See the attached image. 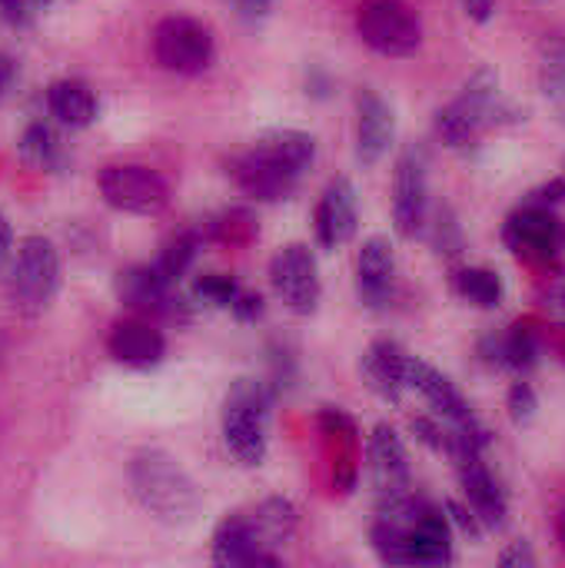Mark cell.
Masks as SVG:
<instances>
[{
  "mask_svg": "<svg viewBox=\"0 0 565 568\" xmlns=\"http://www.w3.org/2000/svg\"><path fill=\"white\" fill-rule=\"evenodd\" d=\"M433 250L443 256H456L463 250V233H460V223L450 210H440L433 220Z\"/></svg>",
  "mask_w": 565,
  "mask_h": 568,
  "instance_id": "obj_32",
  "label": "cell"
},
{
  "mask_svg": "<svg viewBox=\"0 0 565 568\" xmlns=\"http://www.w3.org/2000/svg\"><path fill=\"white\" fill-rule=\"evenodd\" d=\"M446 519H450V526H456L466 539H473V542H480V536H483V523L476 519V513L470 509V506H460V503H446Z\"/></svg>",
  "mask_w": 565,
  "mask_h": 568,
  "instance_id": "obj_35",
  "label": "cell"
},
{
  "mask_svg": "<svg viewBox=\"0 0 565 568\" xmlns=\"http://www.w3.org/2000/svg\"><path fill=\"white\" fill-rule=\"evenodd\" d=\"M300 166H293L290 160H283L280 153H273L266 143L256 140V146L250 153H243L236 163H233V176H236V186L260 200V203H276V200H286L296 183H300Z\"/></svg>",
  "mask_w": 565,
  "mask_h": 568,
  "instance_id": "obj_10",
  "label": "cell"
},
{
  "mask_svg": "<svg viewBox=\"0 0 565 568\" xmlns=\"http://www.w3.org/2000/svg\"><path fill=\"white\" fill-rule=\"evenodd\" d=\"M463 10H466V17H470V20L486 23V20L496 13V0H463Z\"/></svg>",
  "mask_w": 565,
  "mask_h": 568,
  "instance_id": "obj_41",
  "label": "cell"
},
{
  "mask_svg": "<svg viewBox=\"0 0 565 568\" xmlns=\"http://www.w3.org/2000/svg\"><path fill=\"white\" fill-rule=\"evenodd\" d=\"M60 286V256L57 246L43 236H27L20 240L17 253H13V270H10V290L13 300L37 313L43 310L53 293Z\"/></svg>",
  "mask_w": 565,
  "mask_h": 568,
  "instance_id": "obj_7",
  "label": "cell"
},
{
  "mask_svg": "<svg viewBox=\"0 0 565 568\" xmlns=\"http://www.w3.org/2000/svg\"><path fill=\"white\" fill-rule=\"evenodd\" d=\"M213 562L226 568L240 566H276L280 559L256 539L246 513H236V516H226L216 532H213Z\"/></svg>",
  "mask_w": 565,
  "mask_h": 568,
  "instance_id": "obj_17",
  "label": "cell"
},
{
  "mask_svg": "<svg viewBox=\"0 0 565 568\" xmlns=\"http://www.w3.org/2000/svg\"><path fill=\"white\" fill-rule=\"evenodd\" d=\"M563 176H565V163H563Z\"/></svg>",
  "mask_w": 565,
  "mask_h": 568,
  "instance_id": "obj_46",
  "label": "cell"
},
{
  "mask_svg": "<svg viewBox=\"0 0 565 568\" xmlns=\"http://www.w3.org/2000/svg\"><path fill=\"white\" fill-rule=\"evenodd\" d=\"M373 549L386 566H410V526L380 519L373 526Z\"/></svg>",
  "mask_w": 565,
  "mask_h": 568,
  "instance_id": "obj_28",
  "label": "cell"
},
{
  "mask_svg": "<svg viewBox=\"0 0 565 568\" xmlns=\"http://www.w3.org/2000/svg\"><path fill=\"white\" fill-rule=\"evenodd\" d=\"M47 106L70 130H83L97 120V97L80 80H57L47 90Z\"/></svg>",
  "mask_w": 565,
  "mask_h": 568,
  "instance_id": "obj_23",
  "label": "cell"
},
{
  "mask_svg": "<svg viewBox=\"0 0 565 568\" xmlns=\"http://www.w3.org/2000/svg\"><path fill=\"white\" fill-rule=\"evenodd\" d=\"M130 486L137 503L163 526H190L200 509V489L196 483L183 473V466L160 453V449H143L133 463H130Z\"/></svg>",
  "mask_w": 565,
  "mask_h": 568,
  "instance_id": "obj_1",
  "label": "cell"
},
{
  "mask_svg": "<svg viewBox=\"0 0 565 568\" xmlns=\"http://www.w3.org/2000/svg\"><path fill=\"white\" fill-rule=\"evenodd\" d=\"M270 283H273L276 296L286 303V310H293L300 316L316 313L323 283H320V266H316V256L310 253V246H303V243L283 246L270 263Z\"/></svg>",
  "mask_w": 565,
  "mask_h": 568,
  "instance_id": "obj_8",
  "label": "cell"
},
{
  "mask_svg": "<svg viewBox=\"0 0 565 568\" xmlns=\"http://www.w3.org/2000/svg\"><path fill=\"white\" fill-rule=\"evenodd\" d=\"M456 473H460V486L470 499V509L476 513L483 529H503L506 516H509V503H506V493L500 489V483L493 479V473L486 469L483 456L456 459Z\"/></svg>",
  "mask_w": 565,
  "mask_h": 568,
  "instance_id": "obj_16",
  "label": "cell"
},
{
  "mask_svg": "<svg viewBox=\"0 0 565 568\" xmlns=\"http://www.w3.org/2000/svg\"><path fill=\"white\" fill-rule=\"evenodd\" d=\"M370 476H373V489H376L380 503L410 493L406 446L393 426H376L370 436Z\"/></svg>",
  "mask_w": 565,
  "mask_h": 568,
  "instance_id": "obj_14",
  "label": "cell"
},
{
  "mask_svg": "<svg viewBox=\"0 0 565 568\" xmlns=\"http://www.w3.org/2000/svg\"><path fill=\"white\" fill-rule=\"evenodd\" d=\"M107 349L117 363L123 366H133V369H150L163 359L167 353V339L160 329H153L150 323L143 320H120L113 329H110V339H107Z\"/></svg>",
  "mask_w": 565,
  "mask_h": 568,
  "instance_id": "obj_18",
  "label": "cell"
},
{
  "mask_svg": "<svg viewBox=\"0 0 565 568\" xmlns=\"http://www.w3.org/2000/svg\"><path fill=\"white\" fill-rule=\"evenodd\" d=\"M500 562L506 568H533L536 566V552L529 549V542H513V546L503 552Z\"/></svg>",
  "mask_w": 565,
  "mask_h": 568,
  "instance_id": "obj_40",
  "label": "cell"
},
{
  "mask_svg": "<svg viewBox=\"0 0 565 568\" xmlns=\"http://www.w3.org/2000/svg\"><path fill=\"white\" fill-rule=\"evenodd\" d=\"M406 389H416L446 423H463L473 416L470 403L463 399V393L430 363L406 356Z\"/></svg>",
  "mask_w": 565,
  "mask_h": 568,
  "instance_id": "obj_19",
  "label": "cell"
},
{
  "mask_svg": "<svg viewBox=\"0 0 565 568\" xmlns=\"http://www.w3.org/2000/svg\"><path fill=\"white\" fill-rule=\"evenodd\" d=\"M13 77H17V67H13V60H10L7 53H0V100H3V93L10 90Z\"/></svg>",
  "mask_w": 565,
  "mask_h": 568,
  "instance_id": "obj_43",
  "label": "cell"
},
{
  "mask_svg": "<svg viewBox=\"0 0 565 568\" xmlns=\"http://www.w3.org/2000/svg\"><path fill=\"white\" fill-rule=\"evenodd\" d=\"M506 246L533 263H553L565 250V223L546 206L523 203L503 226Z\"/></svg>",
  "mask_w": 565,
  "mask_h": 568,
  "instance_id": "obj_9",
  "label": "cell"
},
{
  "mask_svg": "<svg viewBox=\"0 0 565 568\" xmlns=\"http://www.w3.org/2000/svg\"><path fill=\"white\" fill-rule=\"evenodd\" d=\"M20 156H23V163H30L37 170H60L63 166L60 136L47 123H30L20 136Z\"/></svg>",
  "mask_w": 565,
  "mask_h": 568,
  "instance_id": "obj_27",
  "label": "cell"
},
{
  "mask_svg": "<svg viewBox=\"0 0 565 568\" xmlns=\"http://www.w3.org/2000/svg\"><path fill=\"white\" fill-rule=\"evenodd\" d=\"M396 136V120L390 103L373 93V90H360L356 97V160L363 166H376Z\"/></svg>",
  "mask_w": 565,
  "mask_h": 568,
  "instance_id": "obj_15",
  "label": "cell"
},
{
  "mask_svg": "<svg viewBox=\"0 0 565 568\" xmlns=\"http://www.w3.org/2000/svg\"><path fill=\"white\" fill-rule=\"evenodd\" d=\"M496 116H500V73L493 67H480L466 80L463 93L436 113V133L446 146L463 150L476 143L480 133L490 123H496Z\"/></svg>",
  "mask_w": 565,
  "mask_h": 568,
  "instance_id": "obj_3",
  "label": "cell"
},
{
  "mask_svg": "<svg viewBox=\"0 0 565 568\" xmlns=\"http://www.w3.org/2000/svg\"><path fill=\"white\" fill-rule=\"evenodd\" d=\"M356 293L370 310H383L396 296V253L386 236H370L356 253Z\"/></svg>",
  "mask_w": 565,
  "mask_h": 568,
  "instance_id": "obj_12",
  "label": "cell"
},
{
  "mask_svg": "<svg viewBox=\"0 0 565 568\" xmlns=\"http://www.w3.org/2000/svg\"><path fill=\"white\" fill-rule=\"evenodd\" d=\"M356 216H360V203H356V186L346 176H336L326 183V190L320 193L316 203V240L323 250H336L343 243L353 240L356 233Z\"/></svg>",
  "mask_w": 565,
  "mask_h": 568,
  "instance_id": "obj_13",
  "label": "cell"
},
{
  "mask_svg": "<svg viewBox=\"0 0 565 568\" xmlns=\"http://www.w3.org/2000/svg\"><path fill=\"white\" fill-rule=\"evenodd\" d=\"M480 353H483V359L490 366H503V369H513V373L526 376L539 363V336H536L533 326L516 323L509 333L486 336Z\"/></svg>",
  "mask_w": 565,
  "mask_h": 568,
  "instance_id": "obj_22",
  "label": "cell"
},
{
  "mask_svg": "<svg viewBox=\"0 0 565 568\" xmlns=\"http://www.w3.org/2000/svg\"><path fill=\"white\" fill-rule=\"evenodd\" d=\"M453 286H456V293L466 303H473L480 310H496L503 303V296H506V286H503L500 273H493L486 266H466V270H460L456 280H453Z\"/></svg>",
  "mask_w": 565,
  "mask_h": 568,
  "instance_id": "obj_26",
  "label": "cell"
},
{
  "mask_svg": "<svg viewBox=\"0 0 565 568\" xmlns=\"http://www.w3.org/2000/svg\"><path fill=\"white\" fill-rule=\"evenodd\" d=\"M360 373L380 399H386V403L403 399V393H406V353L396 343H390V339L373 343L360 363Z\"/></svg>",
  "mask_w": 565,
  "mask_h": 568,
  "instance_id": "obj_20",
  "label": "cell"
},
{
  "mask_svg": "<svg viewBox=\"0 0 565 568\" xmlns=\"http://www.w3.org/2000/svg\"><path fill=\"white\" fill-rule=\"evenodd\" d=\"M453 562V526L443 513L423 509L410 523V566Z\"/></svg>",
  "mask_w": 565,
  "mask_h": 568,
  "instance_id": "obj_21",
  "label": "cell"
},
{
  "mask_svg": "<svg viewBox=\"0 0 565 568\" xmlns=\"http://www.w3.org/2000/svg\"><path fill=\"white\" fill-rule=\"evenodd\" d=\"M356 30L383 57H410L423 43V23L403 0H366L356 13Z\"/></svg>",
  "mask_w": 565,
  "mask_h": 568,
  "instance_id": "obj_4",
  "label": "cell"
},
{
  "mask_svg": "<svg viewBox=\"0 0 565 568\" xmlns=\"http://www.w3.org/2000/svg\"><path fill=\"white\" fill-rule=\"evenodd\" d=\"M556 539H559V546L565 549V509L556 516Z\"/></svg>",
  "mask_w": 565,
  "mask_h": 568,
  "instance_id": "obj_45",
  "label": "cell"
},
{
  "mask_svg": "<svg viewBox=\"0 0 565 568\" xmlns=\"http://www.w3.org/2000/svg\"><path fill=\"white\" fill-rule=\"evenodd\" d=\"M50 0H0V17L13 27H23L30 23Z\"/></svg>",
  "mask_w": 565,
  "mask_h": 568,
  "instance_id": "obj_34",
  "label": "cell"
},
{
  "mask_svg": "<svg viewBox=\"0 0 565 568\" xmlns=\"http://www.w3.org/2000/svg\"><path fill=\"white\" fill-rule=\"evenodd\" d=\"M270 389L260 379H236L223 399V443L230 456L253 469L266 459V426H270Z\"/></svg>",
  "mask_w": 565,
  "mask_h": 568,
  "instance_id": "obj_2",
  "label": "cell"
},
{
  "mask_svg": "<svg viewBox=\"0 0 565 568\" xmlns=\"http://www.w3.org/2000/svg\"><path fill=\"white\" fill-rule=\"evenodd\" d=\"M236 293H240V286L233 283V276H223V273H206L193 283V296L210 306H230L236 300Z\"/></svg>",
  "mask_w": 565,
  "mask_h": 568,
  "instance_id": "obj_31",
  "label": "cell"
},
{
  "mask_svg": "<svg viewBox=\"0 0 565 568\" xmlns=\"http://www.w3.org/2000/svg\"><path fill=\"white\" fill-rule=\"evenodd\" d=\"M413 433L420 443H426L430 449L436 453H446V443H450V426L436 423V419H413Z\"/></svg>",
  "mask_w": 565,
  "mask_h": 568,
  "instance_id": "obj_36",
  "label": "cell"
},
{
  "mask_svg": "<svg viewBox=\"0 0 565 568\" xmlns=\"http://www.w3.org/2000/svg\"><path fill=\"white\" fill-rule=\"evenodd\" d=\"M506 409H509V419L516 426H529L536 419V409H539V399H536V389L519 379L513 389H509V399H506Z\"/></svg>",
  "mask_w": 565,
  "mask_h": 568,
  "instance_id": "obj_33",
  "label": "cell"
},
{
  "mask_svg": "<svg viewBox=\"0 0 565 568\" xmlns=\"http://www.w3.org/2000/svg\"><path fill=\"white\" fill-rule=\"evenodd\" d=\"M539 87H543L546 97L565 100V40H553V43L543 47Z\"/></svg>",
  "mask_w": 565,
  "mask_h": 568,
  "instance_id": "obj_30",
  "label": "cell"
},
{
  "mask_svg": "<svg viewBox=\"0 0 565 568\" xmlns=\"http://www.w3.org/2000/svg\"><path fill=\"white\" fill-rule=\"evenodd\" d=\"M539 300H543V306H549L553 313H563L565 316V270H556L553 276L543 280Z\"/></svg>",
  "mask_w": 565,
  "mask_h": 568,
  "instance_id": "obj_37",
  "label": "cell"
},
{
  "mask_svg": "<svg viewBox=\"0 0 565 568\" xmlns=\"http://www.w3.org/2000/svg\"><path fill=\"white\" fill-rule=\"evenodd\" d=\"M430 196H426V160L420 150H406L396 163L393 180V223L403 240H416L426 226Z\"/></svg>",
  "mask_w": 565,
  "mask_h": 568,
  "instance_id": "obj_11",
  "label": "cell"
},
{
  "mask_svg": "<svg viewBox=\"0 0 565 568\" xmlns=\"http://www.w3.org/2000/svg\"><path fill=\"white\" fill-rule=\"evenodd\" d=\"M563 200H565V176H556V180H549V183L536 186V190L526 196V203H529V206H546V210H556Z\"/></svg>",
  "mask_w": 565,
  "mask_h": 568,
  "instance_id": "obj_38",
  "label": "cell"
},
{
  "mask_svg": "<svg viewBox=\"0 0 565 568\" xmlns=\"http://www.w3.org/2000/svg\"><path fill=\"white\" fill-rule=\"evenodd\" d=\"M10 250H13V230H10V223L0 216V260H7Z\"/></svg>",
  "mask_w": 565,
  "mask_h": 568,
  "instance_id": "obj_44",
  "label": "cell"
},
{
  "mask_svg": "<svg viewBox=\"0 0 565 568\" xmlns=\"http://www.w3.org/2000/svg\"><path fill=\"white\" fill-rule=\"evenodd\" d=\"M230 310H233V316H236L240 323H256V320L263 316V300H260L256 293L240 290L236 300L230 303Z\"/></svg>",
  "mask_w": 565,
  "mask_h": 568,
  "instance_id": "obj_39",
  "label": "cell"
},
{
  "mask_svg": "<svg viewBox=\"0 0 565 568\" xmlns=\"http://www.w3.org/2000/svg\"><path fill=\"white\" fill-rule=\"evenodd\" d=\"M117 293L133 310H143V313L153 310V313H160V310H167L173 286L157 273V266H133V270L120 273Z\"/></svg>",
  "mask_w": 565,
  "mask_h": 568,
  "instance_id": "obj_24",
  "label": "cell"
},
{
  "mask_svg": "<svg viewBox=\"0 0 565 568\" xmlns=\"http://www.w3.org/2000/svg\"><path fill=\"white\" fill-rule=\"evenodd\" d=\"M196 250H200V240H196L193 233H180L176 240H170V243L163 246V253H160V260H157L153 266H157V273L173 286V283L190 270Z\"/></svg>",
  "mask_w": 565,
  "mask_h": 568,
  "instance_id": "obj_29",
  "label": "cell"
},
{
  "mask_svg": "<svg viewBox=\"0 0 565 568\" xmlns=\"http://www.w3.org/2000/svg\"><path fill=\"white\" fill-rule=\"evenodd\" d=\"M236 3V10L246 17V20H260L266 10H270V0H233Z\"/></svg>",
  "mask_w": 565,
  "mask_h": 568,
  "instance_id": "obj_42",
  "label": "cell"
},
{
  "mask_svg": "<svg viewBox=\"0 0 565 568\" xmlns=\"http://www.w3.org/2000/svg\"><path fill=\"white\" fill-rule=\"evenodd\" d=\"M100 196L123 213L137 216H157L170 203V186L167 180L140 163H110L100 170Z\"/></svg>",
  "mask_w": 565,
  "mask_h": 568,
  "instance_id": "obj_6",
  "label": "cell"
},
{
  "mask_svg": "<svg viewBox=\"0 0 565 568\" xmlns=\"http://www.w3.org/2000/svg\"><path fill=\"white\" fill-rule=\"evenodd\" d=\"M256 539L266 546V549H276L283 546L293 532H296V506L286 503V499H266L260 503L253 513H246Z\"/></svg>",
  "mask_w": 565,
  "mask_h": 568,
  "instance_id": "obj_25",
  "label": "cell"
},
{
  "mask_svg": "<svg viewBox=\"0 0 565 568\" xmlns=\"http://www.w3.org/2000/svg\"><path fill=\"white\" fill-rule=\"evenodd\" d=\"M216 43L210 27L193 17H167L153 30V57L163 70L196 77L213 63Z\"/></svg>",
  "mask_w": 565,
  "mask_h": 568,
  "instance_id": "obj_5",
  "label": "cell"
}]
</instances>
